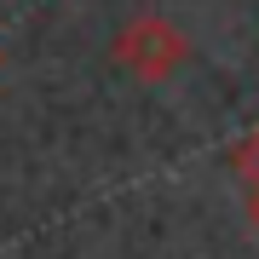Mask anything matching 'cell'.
I'll list each match as a JSON object with an SVG mask.
<instances>
[{"label":"cell","mask_w":259,"mask_h":259,"mask_svg":"<svg viewBox=\"0 0 259 259\" xmlns=\"http://www.w3.org/2000/svg\"><path fill=\"white\" fill-rule=\"evenodd\" d=\"M115 58L139 75V81H167V75L190 58V40L179 35L167 18H133L115 35Z\"/></svg>","instance_id":"cell-1"},{"label":"cell","mask_w":259,"mask_h":259,"mask_svg":"<svg viewBox=\"0 0 259 259\" xmlns=\"http://www.w3.org/2000/svg\"><path fill=\"white\" fill-rule=\"evenodd\" d=\"M231 161H236V179H242V185H248V190H259V127L236 144V156H231Z\"/></svg>","instance_id":"cell-2"},{"label":"cell","mask_w":259,"mask_h":259,"mask_svg":"<svg viewBox=\"0 0 259 259\" xmlns=\"http://www.w3.org/2000/svg\"><path fill=\"white\" fill-rule=\"evenodd\" d=\"M248 219H253V231H259V190L248 196Z\"/></svg>","instance_id":"cell-3"}]
</instances>
